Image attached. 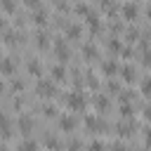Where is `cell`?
I'll list each match as a JSON object with an SVG mask.
<instances>
[{
	"instance_id": "obj_1",
	"label": "cell",
	"mask_w": 151,
	"mask_h": 151,
	"mask_svg": "<svg viewBox=\"0 0 151 151\" xmlns=\"http://www.w3.org/2000/svg\"><path fill=\"white\" fill-rule=\"evenodd\" d=\"M35 94H40V97H57L59 92H57V80H52V78H38V83H35Z\"/></svg>"
},
{
	"instance_id": "obj_2",
	"label": "cell",
	"mask_w": 151,
	"mask_h": 151,
	"mask_svg": "<svg viewBox=\"0 0 151 151\" xmlns=\"http://www.w3.org/2000/svg\"><path fill=\"white\" fill-rule=\"evenodd\" d=\"M66 104H68V109H71V111H85V106H87L85 94H83L80 90H76V92L66 94Z\"/></svg>"
},
{
	"instance_id": "obj_3",
	"label": "cell",
	"mask_w": 151,
	"mask_h": 151,
	"mask_svg": "<svg viewBox=\"0 0 151 151\" xmlns=\"http://www.w3.org/2000/svg\"><path fill=\"white\" fill-rule=\"evenodd\" d=\"M33 127H35V120L31 118V113H21V116L17 118V130H19L24 137H28V134L33 132Z\"/></svg>"
},
{
	"instance_id": "obj_4",
	"label": "cell",
	"mask_w": 151,
	"mask_h": 151,
	"mask_svg": "<svg viewBox=\"0 0 151 151\" xmlns=\"http://www.w3.org/2000/svg\"><path fill=\"white\" fill-rule=\"evenodd\" d=\"M85 127H87L90 132H106V130H109L106 120H101V118H97V116H87V118H85Z\"/></svg>"
},
{
	"instance_id": "obj_5",
	"label": "cell",
	"mask_w": 151,
	"mask_h": 151,
	"mask_svg": "<svg viewBox=\"0 0 151 151\" xmlns=\"http://www.w3.org/2000/svg\"><path fill=\"white\" fill-rule=\"evenodd\" d=\"M134 130H137V123H134V120H125V118H123L120 123H116V132H118L120 137H125V139L132 137Z\"/></svg>"
},
{
	"instance_id": "obj_6",
	"label": "cell",
	"mask_w": 151,
	"mask_h": 151,
	"mask_svg": "<svg viewBox=\"0 0 151 151\" xmlns=\"http://www.w3.org/2000/svg\"><path fill=\"white\" fill-rule=\"evenodd\" d=\"M54 54L59 57V61H68L71 50H68V42H66L64 38H57V40H54Z\"/></svg>"
},
{
	"instance_id": "obj_7",
	"label": "cell",
	"mask_w": 151,
	"mask_h": 151,
	"mask_svg": "<svg viewBox=\"0 0 151 151\" xmlns=\"http://www.w3.org/2000/svg\"><path fill=\"white\" fill-rule=\"evenodd\" d=\"M57 125H59L61 132H76V118H73L71 113H61V116L57 118Z\"/></svg>"
},
{
	"instance_id": "obj_8",
	"label": "cell",
	"mask_w": 151,
	"mask_h": 151,
	"mask_svg": "<svg viewBox=\"0 0 151 151\" xmlns=\"http://www.w3.org/2000/svg\"><path fill=\"white\" fill-rule=\"evenodd\" d=\"M61 26H64V33H66V38H73V40H78V38L83 35V28H80L78 24H73V21H61Z\"/></svg>"
},
{
	"instance_id": "obj_9",
	"label": "cell",
	"mask_w": 151,
	"mask_h": 151,
	"mask_svg": "<svg viewBox=\"0 0 151 151\" xmlns=\"http://www.w3.org/2000/svg\"><path fill=\"white\" fill-rule=\"evenodd\" d=\"M92 101H94V109H97L99 113H106V111L111 109V99H109L106 94H94Z\"/></svg>"
},
{
	"instance_id": "obj_10",
	"label": "cell",
	"mask_w": 151,
	"mask_h": 151,
	"mask_svg": "<svg viewBox=\"0 0 151 151\" xmlns=\"http://www.w3.org/2000/svg\"><path fill=\"white\" fill-rule=\"evenodd\" d=\"M80 52H83V57H85L87 61H92V59H97V57H99V50H97V45H94V42H83Z\"/></svg>"
},
{
	"instance_id": "obj_11",
	"label": "cell",
	"mask_w": 151,
	"mask_h": 151,
	"mask_svg": "<svg viewBox=\"0 0 151 151\" xmlns=\"http://www.w3.org/2000/svg\"><path fill=\"white\" fill-rule=\"evenodd\" d=\"M123 19H127V21H134L137 17H139V9H137V5L134 2H127V5H123Z\"/></svg>"
},
{
	"instance_id": "obj_12",
	"label": "cell",
	"mask_w": 151,
	"mask_h": 151,
	"mask_svg": "<svg viewBox=\"0 0 151 151\" xmlns=\"http://www.w3.org/2000/svg\"><path fill=\"white\" fill-rule=\"evenodd\" d=\"M14 59L12 57H2V76L9 80V78H14Z\"/></svg>"
},
{
	"instance_id": "obj_13",
	"label": "cell",
	"mask_w": 151,
	"mask_h": 151,
	"mask_svg": "<svg viewBox=\"0 0 151 151\" xmlns=\"http://www.w3.org/2000/svg\"><path fill=\"white\" fill-rule=\"evenodd\" d=\"M101 73L104 76H116V73H120V66L113 59H106V61H101Z\"/></svg>"
},
{
	"instance_id": "obj_14",
	"label": "cell",
	"mask_w": 151,
	"mask_h": 151,
	"mask_svg": "<svg viewBox=\"0 0 151 151\" xmlns=\"http://www.w3.org/2000/svg\"><path fill=\"white\" fill-rule=\"evenodd\" d=\"M31 21H33L35 26H45V24H47V12H45L42 7L33 9V14H31Z\"/></svg>"
},
{
	"instance_id": "obj_15",
	"label": "cell",
	"mask_w": 151,
	"mask_h": 151,
	"mask_svg": "<svg viewBox=\"0 0 151 151\" xmlns=\"http://www.w3.org/2000/svg\"><path fill=\"white\" fill-rule=\"evenodd\" d=\"M120 78L125 80V83H134L137 80V71H134V66H120Z\"/></svg>"
},
{
	"instance_id": "obj_16",
	"label": "cell",
	"mask_w": 151,
	"mask_h": 151,
	"mask_svg": "<svg viewBox=\"0 0 151 151\" xmlns=\"http://www.w3.org/2000/svg\"><path fill=\"white\" fill-rule=\"evenodd\" d=\"M17 151H38V142H35V139H31V137H24V139L19 142Z\"/></svg>"
},
{
	"instance_id": "obj_17",
	"label": "cell",
	"mask_w": 151,
	"mask_h": 151,
	"mask_svg": "<svg viewBox=\"0 0 151 151\" xmlns=\"http://www.w3.org/2000/svg\"><path fill=\"white\" fill-rule=\"evenodd\" d=\"M26 71H28L31 76H35V78H38V76L42 73V64H40L38 59H28V61H26Z\"/></svg>"
},
{
	"instance_id": "obj_18",
	"label": "cell",
	"mask_w": 151,
	"mask_h": 151,
	"mask_svg": "<svg viewBox=\"0 0 151 151\" xmlns=\"http://www.w3.org/2000/svg\"><path fill=\"white\" fill-rule=\"evenodd\" d=\"M42 144H45L50 151H59V149H61V142H59L54 134H45V137H42Z\"/></svg>"
},
{
	"instance_id": "obj_19",
	"label": "cell",
	"mask_w": 151,
	"mask_h": 151,
	"mask_svg": "<svg viewBox=\"0 0 151 151\" xmlns=\"http://www.w3.org/2000/svg\"><path fill=\"white\" fill-rule=\"evenodd\" d=\"M35 45H38V50H47L50 47V40H47V33L45 31H35Z\"/></svg>"
},
{
	"instance_id": "obj_20",
	"label": "cell",
	"mask_w": 151,
	"mask_h": 151,
	"mask_svg": "<svg viewBox=\"0 0 151 151\" xmlns=\"http://www.w3.org/2000/svg\"><path fill=\"white\" fill-rule=\"evenodd\" d=\"M106 47H109L111 54H120V52H123V42H120L118 38H109V40H106Z\"/></svg>"
},
{
	"instance_id": "obj_21",
	"label": "cell",
	"mask_w": 151,
	"mask_h": 151,
	"mask_svg": "<svg viewBox=\"0 0 151 151\" xmlns=\"http://www.w3.org/2000/svg\"><path fill=\"white\" fill-rule=\"evenodd\" d=\"M50 73H52V80H57V83H61V80L66 78V68H64L61 64H54Z\"/></svg>"
},
{
	"instance_id": "obj_22",
	"label": "cell",
	"mask_w": 151,
	"mask_h": 151,
	"mask_svg": "<svg viewBox=\"0 0 151 151\" xmlns=\"http://www.w3.org/2000/svg\"><path fill=\"white\" fill-rule=\"evenodd\" d=\"M85 21H87V26L92 28V33H99V31H101V21H99V17H97L94 12H92V14H90Z\"/></svg>"
},
{
	"instance_id": "obj_23",
	"label": "cell",
	"mask_w": 151,
	"mask_h": 151,
	"mask_svg": "<svg viewBox=\"0 0 151 151\" xmlns=\"http://www.w3.org/2000/svg\"><path fill=\"white\" fill-rule=\"evenodd\" d=\"M76 14L87 19V17L92 14V9H90V5H87V2H78V5H76Z\"/></svg>"
},
{
	"instance_id": "obj_24",
	"label": "cell",
	"mask_w": 151,
	"mask_h": 151,
	"mask_svg": "<svg viewBox=\"0 0 151 151\" xmlns=\"http://www.w3.org/2000/svg\"><path fill=\"white\" fill-rule=\"evenodd\" d=\"M120 116H123L125 120H132V116H134V106H132V104H120Z\"/></svg>"
},
{
	"instance_id": "obj_25",
	"label": "cell",
	"mask_w": 151,
	"mask_h": 151,
	"mask_svg": "<svg viewBox=\"0 0 151 151\" xmlns=\"http://www.w3.org/2000/svg\"><path fill=\"white\" fill-rule=\"evenodd\" d=\"M40 111H42L47 118H59V116H57L59 111H57V106H52V104H42V106H40Z\"/></svg>"
},
{
	"instance_id": "obj_26",
	"label": "cell",
	"mask_w": 151,
	"mask_h": 151,
	"mask_svg": "<svg viewBox=\"0 0 151 151\" xmlns=\"http://www.w3.org/2000/svg\"><path fill=\"white\" fill-rule=\"evenodd\" d=\"M12 137V123L7 116H2V139H9Z\"/></svg>"
},
{
	"instance_id": "obj_27",
	"label": "cell",
	"mask_w": 151,
	"mask_h": 151,
	"mask_svg": "<svg viewBox=\"0 0 151 151\" xmlns=\"http://www.w3.org/2000/svg\"><path fill=\"white\" fill-rule=\"evenodd\" d=\"M14 9H17L14 0H2V12L5 14H14Z\"/></svg>"
},
{
	"instance_id": "obj_28",
	"label": "cell",
	"mask_w": 151,
	"mask_h": 151,
	"mask_svg": "<svg viewBox=\"0 0 151 151\" xmlns=\"http://www.w3.org/2000/svg\"><path fill=\"white\" fill-rule=\"evenodd\" d=\"M99 5H101V9H106V12H109V14H111V17H113V12H116V5H113V2H111V0H101V2H99Z\"/></svg>"
},
{
	"instance_id": "obj_29",
	"label": "cell",
	"mask_w": 151,
	"mask_h": 151,
	"mask_svg": "<svg viewBox=\"0 0 151 151\" xmlns=\"http://www.w3.org/2000/svg\"><path fill=\"white\" fill-rule=\"evenodd\" d=\"M142 94L151 97V76H149V78H144V83H142Z\"/></svg>"
},
{
	"instance_id": "obj_30",
	"label": "cell",
	"mask_w": 151,
	"mask_h": 151,
	"mask_svg": "<svg viewBox=\"0 0 151 151\" xmlns=\"http://www.w3.org/2000/svg\"><path fill=\"white\" fill-rule=\"evenodd\" d=\"M125 38H127L130 42H137V40H139V31H137V28H130V31L125 33Z\"/></svg>"
},
{
	"instance_id": "obj_31",
	"label": "cell",
	"mask_w": 151,
	"mask_h": 151,
	"mask_svg": "<svg viewBox=\"0 0 151 151\" xmlns=\"http://www.w3.org/2000/svg\"><path fill=\"white\" fill-rule=\"evenodd\" d=\"M9 83H12V90H14V92H21V90H24V80H19V78H9Z\"/></svg>"
},
{
	"instance_id": "obj_32",
	"label": "cell",
	"mask_w": 151,
	"mask_h": 151,
	"mask_svg": "<svg viewBox=\"0 0 151 151\" xmlns=\"http://www.w3.org/2000/svg\"><path fill=\"white\" fill-rule=\"evenodd\" d=\"M66 149H68V151H80L83 144H80V139H71V142L66 144Z\"/></svg>"
},
{
	"instance_id": "obj_33",
	"label": "cell",
	"mask_w": 151,
	"mask_h": 151,
	"mask_svg": "<svg viewBox=\"0 0 151 151\" xmlns=\"http://www.w3.org/2000/svg\"><path fill=\"white\" fill-rule=\"evenodd\" d=\"M87 151H104V144H101L99 139H94V142L87 144Z\"/></svg>"
},
{
	"instance_id": "obj_34",
	"label": "cell",
	"mask_w": 151,
	"mask_h": 151,
	"mask_svg": "<svg viewBox=\"0 0 151 151\" xmlns=\"http://www.w3.org/2000/svg\"><path fill=\"white\" fill-rule=\"evenodd\" d=\"M106 87H109V92H123V90H120V83H116L113 78L106 83Z\"/></svg>"
},
{
	"instance_id": "obj_35",
	"label": "cell",
	"mask_w": 151,
	"mask_h": 151,
	"mask_svg": "<svg viewBox=\"0 0 151 151\" xmlns=\"http://www.w3.org/2000/svg\"><path fill=\"white\" fill-rule=\"evenodd\" d=\"M85 76H87V85H90V87H94V90H97V87H99V80H97V78H94V73H85Z\"/></svg>"
},
{
	"instance_id": "obj_36",
	"label": "cell",
	"mask_w": 151,
	"mask_h": 151,
	"mask_svg": "<svg viewBox=\"0 0 151 151\" xmlns=\"http://www.w3.org/2000/svg\"><path fill=\"white\" fill-rule=\"evenodd\" d=\"M111 33H116V35L123 33V24L120 21H111Z\"/></svg>"
},
{
	"instance_id": "obj_37",
	"label": "cell",
	"mask_w": 151,
	"mask_h": 151,
	"mask_svg": "<svg viewBox=\"0 0 151 151\" xmlns=\"http://www.w3.org/2000/svg\"><path fill=\"white\" fill-rule=\"evenodd\" d=\"M144 144H146V149H151V125L144 130Z\"/></svg>"
},
{
	"instance_id": "obj_38",
	"label": "cell",
	"mask_w": 151,
	"mask_h": 151,
	"mask_svg": "<svg viewBox=\"0 0 151 151\" xmlns=\"http://www.w3.org/2000/svg\"><path fill=\"white\" fill-rule=\"evenodd\" d=\"M109 151H127V149H125V146H123L120 142H113V144L109 146Z\"/></svg>"
},
{
	"instance_id": "obj_39",
	"label": "cell",
	"mask_w": 151,
	"mask_h": 151,
	"mask_svg": "<svg viewBox=\"0 0 151 151\" xmlns=\"http://www.w3.org/2000/svg\"><path fill=\"white\" fill-rule=\"evenodd\" d=\"M54 5H57V9H59V12H68V5H66L64 0H59V2H54Z\"/></svg>"
},
{
	"instance_id": "obj_40",
	"label": "cell",
	"mask_w": 151,
	"mask_h": 151,
	"mask_svg": "<svg viewBox=\"0 0 151 151\" xmlns=\"http://www.w3.org/2000/svg\"><path fill=\"white\" fill-rule=\"evenodd\" d=\"M21 106H24V99H21V97H14V109H17V111H19V109H21Z\"/></svg>"
},
{
	"instance_id": "obj_41",
	"label": "cell",
	"mask_w": 151,
	"mask_h": 151,
	"mask_svg": "<svg viewBox=\"0 0 151 151\" xmlns=\"http://www.w3.org/2000/svg\"><path fill=\"white\" fill-rule=\"evenodd\" d=\"M144 118H146V120H151V106H146V109H144Z\"/></svg>"
},
{
	"instance_id": "obj_42",
	"label": "cell",
	"mask_w": 151,
	"mask_h": 151,
	"mask_svg": "<svg viewBox=\"0 0 151 151\" xmlns=\"http://www.w3.org/2000/svg\"><path fill=\"white\" fill-rule=\"evenodd\" d=\"M146 14H149V19H151V5H149V9H146Z\"/></svg>"
},
{
	"instance_id": "obj_43",
	"label": "cell",
	"mask_w": 151,
	"mask_h": 151,
	"mask_svg": "<svg viewBox=\"0 0 151 151\" xmlns=\"http://www.w3.org/2000/svg\"><path fill=\"white\" fill-rule=\"evenodd\" d=\"M2 151H9V149H7V146H2Z\"/></svg>"
},
{
	"instance_id": "obj_44",
	"label": "cell",
	"mask_w": 151,
	"mask_h": 151,
	"mask_svg": "<svg viewBox=\"0 0 151 151\" xmlns=\"http://www.w3.org/2000/svg\"><path fill=\"white\" fill-rule=\"evenodd\" d=\"M144 151H151V149H144Z\"/></svg>"
},
{
	"instance_id": "obj_45",
	"label": "cell",
	"mask_w": 151,
	"mask_h": 151,
	"mask_svg": "<svg viewBox=\"0 0 151 151\" xmlns=\"http://www.w3.org/2000/svg\"><path fill=\"white\" fill-rule=\"evenodd\" d=\"M54 2H59V0H54Z\"/></svg>"
}]
</instances>
